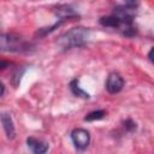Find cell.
Returning a JSON list of instances; mask_svg holds the SVG:
<instances>
[{
  "mask_svg": "<svg viewBox=\"0 0 154 154\" xmlns=\"http://www.w3.org/2000/svg\"><path fill=\"white\" fill-rule=\"evenodd\" d=\"M123 87H124V79L119 73L112 72L108 75L107 81H106V89L109 94L119 93L123 89Z\"/></svg>",
  "mask_w": 154,
  "mask_h": 154,
  "instance_id": "277c9868",
  "label": "cell"
},
{
  "mask_svg": "<svg viewBox=\"0 0 154 154\" xmlns=\"http://www.w3.org/2000/svg\"><path fill=\"white\" fill-rule=\"evenodd\" d=\"M152 54H153V47L150 48V51H149V53H148V58H149V60H150V61H153V58H152Z\"/></svg>",
  "mask_w": 154,
  "mask_h": 154,
  "instance_id": "5bb4252c",
  "label": "cell"
},
{
  "mask_svg": "<svg viewBox=\"0 0 154 154\" xmlns=\"http://www.w3.org/2000/svg\"><path fill=\"white\" fill-rule=\"evenodd\" d=\"M8 65H10V63H8L7 60H0V71L5 70V69H6Z\"/></svg>",
  "mask_w": 154,
  "mask_h": 154,
  "instance_id": "7c38bea8",
  "label": "cell"
},
{
  "mask_svg": "<svg viewBox=\"0 0 154 154\" xmlns=\"http://www.w3.org/2000/svg\"><path fill=\"white\" fill-rule=\"evenodd\" d=\"M55 14L59 18H63V19H66V20H69L71 18H78V13L75 12L70 6H66V5L59 6L55 11Z\"/></svg>",
  "mask_w": 154,
  "mask_h": 154,
  "instance_id": "52a82bcc",
  "label": "cell"
},
{
  "mask_svg": "<svg viewBox=\"0 0 154 154\" xmlns=\"http://www.w3.org/2000/svg\"><path fill=\"white\" fill-rule=\"evenodd\" d=\"M106 112L103 109H97V111H93L90 113H88L85 117H84V120L85 122H94V120H100L105 117Z\"/></svg>",
  "mask_w": 154,
  "mask_h": 154,
  "instance_id": "9c48e42d",
  "label": "cell"
},
{
  "mask_svg": "<svg viewBox=\"0 0 154 154\" xmlns=\"http://www.w3.org/2000/svg\"><path fill=\"white\" fill-rule=\"evenodd\" d=\"M70 89L72 91L73 95L78 96V97H83V99H88L89 97V94L87 91H84L81 87H79V82L78 79H73L71 83H70Z\"/></svg>",
  "mask_w": 154,
  "mask_h": 154,
  "instance_id": "ba28073f",
  "label": "cell"
},
{
  "mask_svg": "<svg viewBox=\"0 0 154 154\" xmlns=\"http://www.w3.org/2000/svg\"><path fill=\"white\" fill-rule=\"evenodd\" d=\"M89 37V29L87 28H72L64 34H61L58 40L57 45L61 51H67L76 47H83Z\"/></svg>",
  "mask_w": 154,
  "mask_h": 154,
  "instance_id": "6da1fadb",
  "label": "cell"
},
{
  "mask_svg": "<svg viewBox=\"0 0 154 154\" xmlns=\"http://www.w3.org/2000/svg\"><path fill=\"white\" fill-rule=\"evenodd\" d=\"M123 124H124V128H125L128 131H130V132H132V131L136 130V123H135L134 120H131V119H126Z\"/></svg>",
  "mask_w": 154,
  "mask_h": 154,
  "instance_id": "30bf717a",
  "label": "cell"
},
{
  "mask_svg": "<svg viewBox=\"0 0 154 154\" xmlns=\"http://www.w3.org/2000/svg\"><path fill=\"white\" fill-rule=\"evenodd\" d=\"M4 93H5V85L0 82V97L4 95Z\"/></svg>",
  "mask_w": 154,
  "mask_h": 154,
  "instance_id": "4fadbf2b",
  "label": "cell"
},
{
  "mask_svg": "<svg viewBox=\"0 0 154 154\" xmlns=\"http://www.w3.org/2000/svg\"><path fill=\"white\" fill-rule=\"evenodd\" d=\"M71 140H72V143L75 144V147L77 149L83 150L90 143V134L85 129L77 128V129H73L71 131Z\"/></svg>",
  "mask_w": 154,
  "mask_h": 154,
  "instance_id": "3957f363",
  "label": "cell"
},
{
  "mask_svg": "<svg viewBox=\"0 0 154 154\" xmlns=\"http://www.w3.org/2000/svg\"><path fill=\"white\" fill-rule=\"evenodd\" d=\"M26 146L35 154H43L48 150V144L41 140L35 138V137H28L26 138Z\"/></svg>",
  "mask_w": 154,
  "mask_h": 154,
  "instance_id": "8992f818",
  "label": "cell"
},
{
  "mask_svg": "<svg viewBox=\"0 0 154 154\" xmlns=\"http://www.w3.org/2000/svg\"><path fill=\"white\" fill-rule=\"evenodd\" d=\"M125 6L128 7H137V0H125Z\"/></svg>",
  "mask_w": 154,
  "mask_h": 154,
  "instance_id": "8fae6325",
  "label": "cell"
},
{
  "mask_svg": "<svg viewBox=\"0 0 154 154\" xmlns=\"http://www.w3.org/2000/svg\"><path fill=\"white\" fill-rule=\"evenodd\" d=\"M30 49V43L24 41L23 37L16 34L0 32V52H26Z\"/></svg>",
  "mask_w": 154,
  "mask_h": 154,
  "instance_id": "7a4b0ae2",
  "label": "cell"
},
{
  "mask_svg": "<svg viewBox=\"0 0 154 154\" xmlns=\"http://www.w3.org/2000/svg\"><path fill=\"white\" fill-rule=\"evenodd\" d=\"M0 120H1V124L4 126V130L6 132L7 138L13 140L14 136H16V130H14V125H13V120H12L11 114L7 113V112L1 113L0 114Z\"/></svg>",
  "mask_w": 154,
  "mask_h": 154,
  "instance_id": "5b68a950",
  "label": "cell"
}]
</instances>
